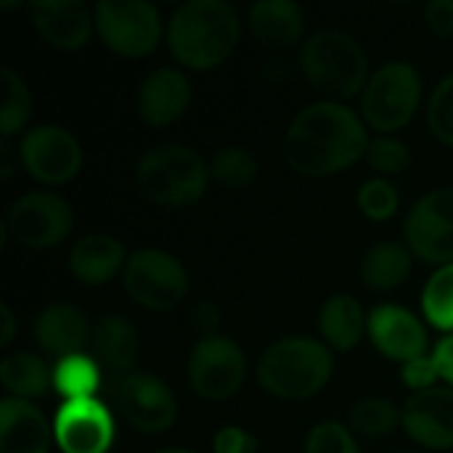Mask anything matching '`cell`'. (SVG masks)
<instances>
[{"label":"cell","instance_id":"6","mask_svg":"<svg viewBox=\"0 0 453 453\" xmlns=\"http://www.w3.org/2000/svg\"><path fill=\"white\" fill-rule=\"evenodd\" d=\"M422 104V77L409 61H388L380 66L361 98L364 122L382 135L406 127Z\"/></svg>","mask_w":453,"mask_h":453},{"label":"cell","instance_id":"11","mask_svg":"<svg viewBox=\"0 0 453 453\" xmlns=\"http://www.w3.org/2000/svg\"><path fill=\"white\" fill-rule=\"evenodd\" d=\"M74 215L64 196L53 191H29L8 210V234L27 250L58 247L72 231Z\"/></svg>","mask_w":453,"mask_h":453},{"label":"cell","instance_id":"24","mask_svg":"<svg viewBox=\"0 0 453 453\" xmlns=\"http://www.w3.org/2000/svg\"><path fill=\"white\" fill-rule=\"evenodd\" d=\"M366 316L356 297L350 295H334L324 303L319 326L332 350L348 353L361 342V334L366 332Z\"/></svg>","mask_w":453,"mask_h":453},{"label":"cell","instance_id":"41","mask_svg":"<svg viewBox=\"0 0 453 453\" xmlns=\"http://www.w3.org/2000/svg\"><path fill=\"white\" fill-rule=\"evenodd\" d=\"M0 321H3V332H0V345L5 348V345H11L13 342V337H16V316H13V311H11V305H5L3 303V308H0Z\"/></svg>","mask_w":453,"mask_h":453},{"label":"cell","instance_id":"23","mask_svg":"<svg viewBox=\"0 0 453 453\" xmlns=\"http://www.w3.org/2000/svg\"><path fill=\"white\" fill-rule=\"evenodd\" d=\"M90 345H93V358L111 377L130 374V366L138 358V332L122 316L98 319V324L93 326Z\"/></svg>","mask_w":453,"mask_h":453},{"label":"cell","instance_id":"32","mask_svg":"<svg viewBox=\"0 0 453 453\" xmlns=\"http://www.w3.org/2000/svg\"><path fill=\"white\" fill-rule=\"evenodd\" d=\"M398 204H401L398 188L390 180H385V178H372L358 191V207L374 223L390 220L398 212Z\"/></svg>","mask_w":453,"mask_h":453},{"label":"cell","instance_id":"39","mask_svg":"<svg viewBox=\"0 0 453 453\" xmlns=\"http://www.w3.org/2000/svg\"><path fill=\"white\" fill-rule=\"evenodd\" d=\"M191 321H194V326H196L204 337L218 334V324H220L218 305H215L212 300H199V303L191 308Z\"/></svg>","mask_w":453,"mask_h":453},{"label":"cell","instance_id":"9","mask_svg":"<svg viewBox=\"0 0 453 453\" xmlns=\"http://www.w3.org/2000/svg\"><path fill=\"white\" fill-rule=\"evenodd\" d=\"M109 398L125 422L143 435H162L175 425L178 403L173 390L154 374L130 372L109 380Z\"/></svg>","mask_w":453,"mask_h":453},{"label":"cell","instance_id":"7","mask_svg":"<svg viewBox=\"0 0 453 453\" xmlns=\"http://www.w3.org/2000/svg\"><path fill=\"white\" fill-rule=\"evenodd\" d=\"M122 287L133 303L149 311H170L188 295V273L183 263L157 247H143L130 252Z\"/></svg>","mask_w":453,"mask_h":453},{"label":"cell","instance_id":"2","mask_svg":"<svg viewBox=\"0 0 453 453\" xmlns=\"http://www.w3.org/2000/svg\"><path fill=\"white\" fill-rule=\"evenodd\" d=\"M242 32L239 13L226 0H188L175 8L167 24L170 56L194 72L220 66L236 48Z\"/></svg>","mask_w":453,"mask_h":453},{"label":"cell","instance_id":"3","mask_svg":"<svg viewBox=\"0 0 453 453\" xmlns=\"http://www.w3.org/2000/svg\"><path fill=\"white\" fill-rule=\"evenodd\" d=\"M334 372L332 350L305 334L273 342L260 364L257 382L265 393L281 401H305L326 388Z\"/></svg>","mask_w":453,"mask_h":453},{"label":"cell","instance_id":"27","mask_svg":"<svg viewBox=\"0 0 453 453\" xmlns=\"http://www.w3.org/2000/svg\"><path fill=\"white\" fill-rule=\"evenodd\" d=\"M98 388H101V366L96 358L80 353V356H69V358L56 361L53 390L64 398V403L90 401Z\"/></svg>","mask_w":453,"mask_h":453},{"label":"cell","instance_id":"38","mask_svg":"<svg viewBox=\"0 0 453 453\" xmlns=\"http://www.w3.org/2000/svg\"><path fill=\"white\" fill-rule=\"evenodd\" d=\"M425 24L438 37H453V0H433L425 5Z\"/></svg>","mask_w":453,"mask_h":453},{"label":"cell","instance_id":"14","mask_svg":"<svg viewBox=\"0 0 453 453\" xmlns=\"http://www.w3.org/2000/svg\"><path fill=\"white\" fill-rule=\"evenodd\" d=\"M53 438L64 453H106L114 441V419L96 398L72 401L58 409Z\"/></svg>","mask_w":453,"mask_h":453},{"label":"cell","instance_id":"25","mask_svg":"<svg viewBox=\"0 0 453 453\" xmlns=\"http://www.w3.org/2000/svg\"><path fill=\"white\" fill-rule=\"evenodd\" d=\"M411 276V250L395 242L372 247L361 260V279L374 292H393Z\"/></svg>","mask_w":453,"mask_h":453},{"label":"cell","instance_id":"12","mask_svg":"<svg viewBox=\"0 0 453 453\" xmlns=\"http://www.w3.org/2000/svg\"><path fill=\"white\" fill-rule=\"evenodd\" d=\"M19 162L37 183L61 186L80 173L82 149L69 130L58 125H37L21 135Z\"/></svg>","mask_w":453,"mask_h":453},{"label":"cell","instance_id":"15","mask_svg":"<svg viewBox=\"0 0 453 453\" xmlns=\"http://www.w3.org/2000/svg\"><path fill=\"white\" fill-rule=\"evenodd\" d=\"M401 425L406 435L433 451L453 449V390L451 388H430L414 393L403 411Z\"/></svg>","mask_w":453,"mask_h":453},{"label":"cell","instance_id":"22","mask_svg":"<svg viewBox=\"0 0 453 453\" xmlns=\"http://www.w3.org/2000/svg\"><path fill=\"white\" fill-rule=\"evenodd\" d=\"M250 32L265 48H289L305 32V11L292 0H260L250 8Z\"/></svg>","mask_w":453,"mask_h":453},{"label":"cell","instance_id":"40","mask_svg":"<svg viewBox=\"0 0 453 453\" xmlns=\"http://www.w3.org/2000/svg\"><path fill=\"white\" fill-rule=\"evenodd\" d=\"M433 361H435V369L441 374V380L451 382L453 385V334L443 337L435 350H433Z\"/></svg>","mask_w":453,"mask_h":453},{"label":"cell","instance_id":"35","mask_svg":"<svg viewBox=\"0 0 453 453\" xmlns=\"http://www.w3.org/2000/svg\"><path fill=\"white\" fill-rule=\"evenodd\" d=\"M305 453H361L353 433L340 422H321L308 433Z\"/></svg>","mask_w":453,"mask_h":453},{"label":"cell","instance_id":"31","mask_svg":"<svg viewBox=\"0 0 453 453\" xmlns=\"http://www.w3.org/2000/svg\"><path fill=\"white\" fill-rule=\"evenodd\" d=\"M422 311L435 329L453 332V263L438 268L425 284Z\"/></svg>","mask_w":453,"mask_h":453},{"label":"cell","instance_id":"33","mask_svg":"<svg viewBox=\"0 0 453 453\" xmlns=\"http://www.w3.org/2000/svg\"><path fill=\"white\" fill-rule=\"evenodd\" d=\"M427 122L433 135L453 149V72L433 90L427 104Z\"/></svg>","mask_w":453,"mask_h":453},{"label":"cell","instance_id":"20","mask_svg":"<svg viewBox=\"0 0 453 453\" xmlns=\"http://www.w3.org/2000/svg\"><path fill=\"white\" fill-rule=\"evenodd\" d=\"M50 427L42 411L21 398L0 401V453H48Z\"/></svg>","mask_w":453,"mask_h":453},{"label":"cell","instance_id":"29","mask_svg":"<svg viewBox=\"0 0 453 453\" xmlns=\"http://www.w3.org/2000/svg\"><path fill=\"white\" fill-rule=\"evenodd\" d=\"M210 178L226 188H247L257 178V157L244 146H223L210 159Z\"/></svg>","mask_w":453,"mask_h":453},{"label":"cell","instance_id":"19","mask_svg":"<svg viewBox=\"0 0 453 453\" xmlns=\"http://www.w3.org/2000/svg\"><path fill=\"white\" fill-rule=\"evenodd\" d=\"M93 332L88 316L69 303H53L42 308L35 319V340L37 348L50 358H69L80 356L90 342Z\"/></svg>","mask_w":453,"mask_h":453},{"label":"cell","instance_id":"37","mask_svg":"<svg viewBox=\"0 0 453 453\" xmlns=\"http://www.w3.org/2000/svg\"><path fill=\"white\" fill-rule=\"evenodd\" d=\"M212 449H215V453H255L257 451V438L242 427L228 425V427L215 433Z\"/></svg>","mask_w":453,"mask_h":453},{"label":"cell","instance_id":"42","mask_svg":"<svg viewBox=\"0 0 453 453\" xmlns=\"http://www.w3.org/2000/svg\"><path fill=\"white\" fill-rule=\"evenodd\" d=\"M11 143L8 141H3L0 143V175H3V180H8L11 178V173H13V159H11Z\"/></svg>","mask_w":453,"mask_h":453},{"label":"cell","instance_id":"4","mask_svg":"<svg viewBox=\"0 0 453 453\" xmlns=\"http://www.w3.org/2000/svg\"><path fill=\"white\" fill-rule=\"evenodd\" d=\"M300 66L316 90L340 104L366 90L372 80L364 48L340 29H321L311 35L300 50Z\"/></svg>","mask_w":453,"mask_h":453},{"label":"cell","instance_id":"1","mask_svg":"<svg viewBox=\"0 0 453 453\" xmlns=\"http://www.w3.org/2000/svg\"><path fill=\"white\" fill-rule=\"evenodd\" d=\"M369 135L364 119L340 101L305 106L284 135L287 165L305 178H326L366 157Z\"/></svg>","mask_w":453,"mask_h":453},{"label":"cell","instance_id":"34","mask_svg":"<svg viewBox=\"0 0 453 453\" xmlns=\"http://www.w3.org/2000/svg\"><path fill=\"white\" fill-rule=\"evenodd\" d=\"M366 162L382 175H398L409 167L411 154H409V146L403 141H398L393 135H380V138L369 141Z\"/></svg>","mask_w":453,"mask_h":453},{"label":"cell","instance_id":"43","mask_svg":"<svg viewBox=\"0 0 453 453\" xmlns=\"http://www.w3.org/2000/svg\"><path fill=\"white\" fill-rule=\"evenodd\" d=\"M157 453H194V451H188V449H162V451H157Z\"/></svg>","mask_w":453,"mask_h":453},{"label":"cell","instance_id":"17","mask_svg":"<svg viewBox=\"0 0 453 453\" xmlns=\"http://www.w3.org/2000/svg\"><path fill=\"white\" fill-rule=\"evenodd\" d=\"M27 11L35 32L58 50H80L96 29V13L80 0H45Z\"/></svg>","mask_w":453,"mask_h":453},{"label":"cell","instance_id":"28","mask_svg":"<svg viewBox=\"0 0 453 453\" xmlns=\"http://www.w3.org/2000/svg\"><path fill=\"white\" fill-rule=\"evenodd\" d=\"M0 85H3V106H0V135L8 141L11 135L21 133V127L32 117V96L21 74L3 66L0 69Z\"/></svg>","mask_w":453,"mask_h":453},{"label":"cell","instance_id":"13","mask_svg":"<svg viewBox=\"0 0 453 453\" xmlns=\"http://www.w3.org/2000/svg\"><path fill=\"white\" fill-rule=\"evenodd\" d=\"M406 244L411 255L433 265L453 263V188L425 194L406 218Z\"/></svg>","mask_w":453,"mask_h":453},{"label":"cell","instance_id":"30","mask_svg":"<svg viewBox=\"0 0 453 453\" xmlns=\"http://www.w3.org/2000/svg\"><path fill=\"white\" fill-rule=\"evenodd\" d=\"M350 425L364 438H382V435H390L401 425V411L393 401L369 395L353 406Z\"/></svg>","mask_w":453,"mask_h":453},{"label":"cell","instance_id":"5","mask_svg":"<svg viewBox=\"0 0 453 453\" xmlns=\"http://www.w3.org/2000/svg\"><path fill=\"white\" fill-rule=\"evenodd\" d=\"M143 196L159 207H188L199 202L210 183V162L183 143L149 149L135 167Z\"/></svg>","mask_w":453,"mask_h":453},{"label":"cell","instance_id":"26","mask_svg":"<svg viewBox=\"0 0 453 453\" xmlns=\"http://www.w3.org/2000/svg\"><path fill=\"white\" fill-rule=\"evenodd\" d=\"M0 382L11 398L35 401L53 385V372L35 353H13L0 364Z\"/></svg>","mask_w":453,"mask_h":453},{"label":"cell","instance_id":"10","mask_svg":"<svg viewBox=\"0 0 453 453\" xmlns=\"http://www.w3.org/2000/svg\"><path fill=\"white\" fill-rule=\"evenodd\" d=\"M186 377H188L191 390L199 398L220 403L236 395L239 388L244 385L247 361H244L242 348L234 340L223 334L202 337L188 353Z\"/></svg>","mask_w":453,"mask_h":453},{"label":"cell","instance_id":"18","mask_svg":"<svg viewBox=\"0 0 453 453\" xmlns=\"http://www.w3.org/2000/svg\"><path fill=\"white\" fill-rule=\"evenodd\" d=\"M191 104V82L180 69L165 66L151 72L138 88V114L151 127L178 122Z\"/></svg>","mask_w":453,"mask_h":453},{"label":"cell","instance_id":"16","mask_svg":"<svg viewBox=\"0 0 453 453\" xmlns=\"http://www.w3.org/2000/svg\"><path fill=\"white\" fill-rule=\"evenodd\" d=\"M366 332L372 345L393 361L409 364L427 353L425 324L401 305H377L366 321Z\"/></svg>","mask_w":453,"mask_h":453},{"label":"cell","instance_id":"36","mask_svg":"<svg viewBox=\"0 0 453 453\" xmlns=\"http://www.w3.org/2000/svg\"><path fill=\"white\" fill-rule=\"evenodd\" d=\"M438 377H441V374H438V369H435L433 356H430V358H427V356L414 358V361L403 364V369H401V380H403V385H406V388H411L414 393L430 390V388H433V382H435Z\"/></svg>","mask_w":453,"mask_h":453},{"label":"cell","instance_id":"21","mask_svg":"<svg viewBox=\"0 0 453 453\" xmlns=\"http://www.w3.org/2000/svg\"><path fill=\"white\" fill-rule=\"evenodd\" d=\"M127 252L119 239L109 234H88L69 252V271L77 281L88 287L109 284L114 276L125 271Z\"/></svg>","mask_w":453,"mask_h":453},{"label":"cell","instance_id":"8","mask_svg":"<svg viewBox=\"0 0 453 453\" xmlns=\"http://www.w3.org/2000/svg\"><path fill=\"white\" fill-rule=\"evenodd\" d=\"M93 13L101 42L125 58L154 53L165 32L159 8L143 0H101Z\"/></svg>","mask_w":453,"mask_h":453}]
</instances>
